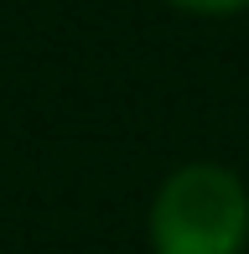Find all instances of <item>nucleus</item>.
I'll use <instances>...</instances> for the list:
<instances>
[{
	"label": "nucleus",
	"mask_w": 249,
	"mask_h": 254,
	"mask_svg": "<svg viewBox=\"0 0 249 254\" xmlns=\"http://www.w3.org/2000/svg\"><path fill=\"white\" fill-rule=\"evenodd\" d=\"M182 10H197V16H229V10H244L249 0H172Z\"/></svg>",
	"instance_id": "nucleus-2"
},
{
	"label": "nucleus",
	"mask_w": 249,
	"mask_h": 254,
	"mask_svg": "<svg viewBox=\"0 0 249 254\" xmlns=\"http://www.w3.org/2000/svg\"><path fill=\"white\" fill-rule=\"evenodd\" d=\"M151 254H244L249 187L218 161H187L156 187L145 213Z\"/></svg>",
	"instance_id": "nucleus-1"
}]
</instances>
